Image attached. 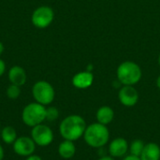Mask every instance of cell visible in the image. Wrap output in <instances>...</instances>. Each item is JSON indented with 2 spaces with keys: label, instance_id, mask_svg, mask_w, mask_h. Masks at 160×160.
Returning <instances> with one entry per match:
<instances>
[{
  "label": "cell",
  "instance_id": "12",
  "mask_svg": "<svg viewBox=\"0 0 160 160\" xmlns=\"http://www.w3.org/2000/svg\"><path fill=\"white\" fill-rule=\"evenodd\" d=\"M8 80L11 84L22 86L26 82V72L20 66H13L9 68L8 73Z\"/></svg>",
  "mask_w": 160,
  "mask_h": 160
},
{
  "label": "cell",
  "instance_id": "1",
  "mask_svg": "<svg viewBox=\"0 0 160 160\" xmlns=\"http://www.w3.org/2000/svg\"><path fill=\"white\" fill-rule=\"evenodd\" d=\"M86 127V122L82 116L71 114L61 121L59 132L64 140L75 142L83 136Z\"/></svg>",
  "mask_w": 160,
  "mask_h": 160
},
{
  "label": "cell",
  "instance_id": "2",
  "mask_svg": "<svg viewBox=\"0 0 160 160\" xmlns=\"http://www.w3.org/2000/svg\"><path fill=\"white\" fill-rule=\"evenodd\" d=\"M82 137L86 144L90 147L102 148L109 142L110 132L107 126L99 123H94L86 127Z\"/></svg>",
  "mask_w": 160,
  "mask_h": 160
},
{
  "label": "cell",
  "instance_id": "28",
  "mask_svg": "<svg viewBox=\"0 0 160 160\" xmlns=\"http://www.w3.org/2000/svg\"><path fill=\"white\" fill-rule=\"evenodd\" d=\"M1 129H2V128H1V126H0V135H1Z\"/></svg>",
  "mask_w": 160,
  "mask_h": 160
},
{
  "label": "cell",
  "instance_id": "23",
  "mask_svg": "<svg viewBox=\"0 0 160 160\" xmlns=\"http://www.w3.org/2000/svg\"><path fill=\"white\" fill-rule=\"evenodd\" d=\"M4 156H5V151H4L3 146L0 144V160L4 159Z\"/></svg>",
  "mask_w": 160,
  "mask_h": 160
},
{
  "label": "cell",
  "instance_id": "13",
  "mask_svg": "<svg viewBox=\"0 0 160 160\" xmlns=\"http://www.w3.org/2000/svg\"><path fill=\"white\" fill-rule=\"evenodd\" d=\"M140 158L142 160H160L159 145L155 142L145 144Z\"/></svg>",
  "mask_w": 160,
  "mask_h": 160
},
{
  "label": "cell",
  "instance_id": "11",
  "mask_svg": "<svg viewBox=\"0 0 160 160\" xmlns=\"http://www.w3.org/2000/svg\"><path fill=\"white\" fill-rule=\"evenodd\" d=\"M94 76L93 74L86 70L75 74L72 78V84L78 89H86L90 87L93 83Z\"/></svg>",
  "mask_w": 160,
  "mask_h": 160
},
{
  "label": "cell",
  "instance_id": "27",
  "mask_svg": "<svg viewBox=\"0 0 160 160\" xmlns=\"http://www.w3.org/2000/svg\"><path fill=\"white\" fill-rule=\"evenodd\" d=\"M158 63H159V66H160V54H159V58H158Z\"/></svg>",
  "mask_w": 160,
  "mask_h": 160
},
{
  "label": "cell",
  "instance_id": "19",
  "mask_svg": "<svg viewBox=\"0 0 160 160\" xmlns=\"http://www.w3.org/2000/svg\"><path fill=\"white\" fill-rule=\"evenodd\" d=\"M59 117V111L56 107L51 106L46 108V120L52 122Z\"/></svg>",
  "mask_w": 160,
  "mask_h": 160
},
{
  "label": "cell",
  "instance_id": "16",
  "mask_svg": "<svg viewBox=\"0 0 160 160\" xmlns=\"http://www.w3.org/2000/svg\"><path fill=\"white\" fill-rule=\"evenodd\" d=\"M17 132L16 129L13 127L7 126L1 129V135L0 139L3 141L4 143L6 144H13V142L17 139Z\"/></svg>",
  "mask_w": 160,
  "mask_h": 160
},
{
  "label": "cell",
  "instance_id": "9",
  "mask_svg": "<svg viewBox=\"0 0 160 160\" xmlns=\"http://www.w3.org/2000/svg\"><path fill=\"white\" fill-rule=\"evenodd\" d=\"M118 98L121 104L126 107H132L139 100V93L132 85H125L120 89Z\"/></svg>",
  "mask_w": 160,
  "mask_h": 160
},
{
  "label": "cell",
  "instance_id": "8",
  "mask_svg": "<svg viewBox=\"0 0 160 160\" xmlns=\"http://www.w3.org/2000/svg\"><path fill=\"white\" fill-rule=\"evenodd\" d=\"M36 143L31 137L28 136H21L16 139V141L12 144V148L14 153L22 158H27L33 155L36 151Z\"/></svg>",
  "mask_w": 160,
  "mask_h": 160
},
{
  "label": "cell",
  "instance_id": "5",
  "mask_svg": "<svg viewBox=\"0 0 160 160\" xmlns=\"http://www.w3.org/2000/svg\"><path fill=\"white\" fill-rule=\"evenodd\" d=\"M32 95L36 102L47 106L50 105L55 97V91L52 85L46 81H38L32 87Z\"/></svg>",
  "mask_w": 160,
  "mask_h": 160
},
{
  "label": "cell",
  "instance_id": "17",
  "mask_svg": "<svg viewBox=\"0 0 160 160\" xmlns=\"http://www.w3.org/2000/svg\"><path fill=\"white\" fill-rule=\"evenodd\" d=\"M145 144L141 140H135L131 142L130 146H129V150H130V155L136 156V157H141L143 148H144Z\"/></svg>",
  "mask_w": 160,
  "mask_h": 160
},
{
  "label": "cell",
  "instance_id": "3",
  "mask_svg": "<svg viewBox=\"0 0 160 160\" xmlns=\"http://www.w3.org/2000/svg\"><path fill=\"white\" fill-rule=\"evenodd\" d=\"M46 120V107L38 102L27 104L22 111V121L26 127L34 128Z\"/></svg>",
  "mask_w": 160,
  "mask_h": 160
},
{
  "label": "cell",
  "instance_id": "20",
  "mask_svg": "<svg viewBox=\"0 0 160 160\" xmlns=\"http://www.w3.org/2000/svg\"><path fill=\"white\" fill-rule=\"evenodd\" d=\"M6 71V64L5 62L0 58V77L3 76V74L5 73Z\"/></svg>",
  "mask_w": 160,
  "mask_h": 160
},
{
  "label": "cell",
  "instance_id": "14",
  "mask_svg": "<svg viewBox=\"0 0 160 160\" xmlns=\"http://www.w3.org/2000/svg\"><path fill=\"white\" fill-rule=\"evenodd\" d=\"M76 153V146L74 142L64 140L58 146V154L64 159L72 158Z\"/></svg>",
  "mask_w": 160,
  "mask_h": 160
},
{
  "label": "cell",
  "instance_id": "22",
  "mask_svg": "<svg viewBox=\"0 0 160 160\" xmlns=\"http://www.w3.org/2000/svg\"><path fill=\"white\" fill-rule=\"evenodd\" d=\"M123 160H142L140 157H136V156H133V155H128Z\"/></svg>",
  "mask_w": 160,
  "mask_h": 160
},
{
  "label": "cell",
  "instance_id": "15",
  "mask_svg": "<svg viewBox=\"0 0 160 160\" xmlns=\"http://www.w3.org/2000/svg\"><path fill=\"white\" fill-rule=\"evenodd\" d=\"M114 118V112L109 106H102L97 112V120L98 123L104 126L109 125Z\"/></svg>",
  "mask_w": 160,
  "mask_h": 160
},
{
  "label": "cell",
  "instance_id": "6",
  "mask_svg": "<svg viewBox=\"0 0 160 160\" xmlns=\"http://www.w3.org/2000/svg\"><path fill=\"white\" fill-rule=\"evenodd\" d=\"M54 12L52 8L48 6H40L37 8L31 16V21L37 28H46L53 21Z\"/></svg>",
  "mask_w": 160,
  "mask_h": 160
},
{
  "label": "cell",
  "instance_id": "10",
  "mask_svg": "<svg viewBox=\"0 0 160 160\" xmlns=\"http://www.w3.org/2000/svg\"><path fill=\"white\" fill-rule=\"evenodd\" d=\"M129 149L128 143L124 138L114 139L109 145V154L112 158H123Z\"/></svg>",
  "mask_w": 160,
  "mask_h": 160
},
{
  "label": "cell",
  "instance_id": "21",
  "mask_svg": "<svg viewBox=\"0 0 160 160\" xmlns=\"http://www.w3.org/2000/svg\"><path fill=\"white\" fill-rule=\"evenodd\" d=\"M25 160H43L39 156H38V155H35V154H33V155H31V156H29V157H27Z\"/></svg>",
  "mask_w": 160,
  "mask_h": 160
},
{
  "label": "cell",
  "instance_id": "18",
  "mask_svg": "<svg viewBox=\"0 0 160 160\" xmlns=\"http://www.w3.org/2000/svg\"><path fill=\"white\" fill-rule=\"evenodd\" d=\"M6 94L9 99H17L21 95V86L10 83V85L7 88Z\"/></svg>",
  "mask_w": 160,
  "mask_h": 160
},
{
  "label": "cell",
  "instance_id": "4",
  "mask_svg": "<svg viewBox=\"0 0 160 160\" xmlns=\"http://www.w3.org/2000/svg\"><path fill=\"white\" fill-rule=\"evenodd\" d=\"M141 78V68L134 62H124L117 68V79L121 84L134 85L140 82Z\"/></svg>",
  "mask_w": 160,
  "mask_h": 160
},
{
  "label": "cell",
  "instance_id": "25",
  "mask_svg": "<svg viewBox=\"0 0 160 160\" xmlns=\"http://www.w3.org/2000/svg\"><path fill=\"white\" fill-rule=\"evenodd\" d=\"M4 50H5V48H4V44L0 41V55L4 52Z\"/></svg>",
  "mask_w": 160,
  "mask_h": 160
},
{
  "label": "cell",
  "instance_id": "26",
  "mask_svg": "<svg viewBox=\"0 0 160 160\" xmlns=\"http://www.w3.org/2000/svg\"><path fill=\"white\" fill-rule=\"evenodd\" d=\"M157 86L160 89V76H158V78L157 80Z\"/></svg>",
  "mask_w": 160,
  "mask_h": 160
},
{
  "label": "cell",
  "instance_id": "7",
  "mask_svg": "<svg viewBox=\"0 0 160 160\" xmlns=\"http://www.w3.org/2000/svg\"><path fill=\"white\" fill-rule=\"evenodd\" d=\"M30 137L33 139L37 146L46 147L52 142L53 132L49 126L44 125L42 123L40 125H38L32 128Z\"/></svg>",
  "mask_w": 160,
  "mask_h": 160
},
{
  "label": "cell",
  "instance_id": "24",
  "mask_svg": "<svg viewBox=\"0 0 160 160\" xmlns=\"http://www.w3.org/2000/svg\"><path fill=\"white\" fill-rule=\"evenodd\" d=\"M98 160H114L113 159V158L112 157H108V156H103V157H101Z\"/></svg>",
  "mask_w": 160,
  "mask_h": 160
}]
</instances>
